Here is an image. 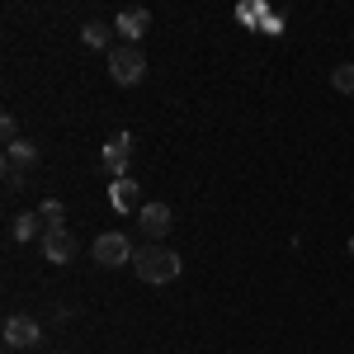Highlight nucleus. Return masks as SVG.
Listing matches in <instances>:
<instances>
[{"mask_svg":"<svg viewBox=\"0 0 354 354\" xmlns=\"http://www.w3.org/2000/svg\"><path fill=\"white\" fill-rule=\"evenodd\" d=\"M170 227H175V213H170V203H142V232H147L151 241H161Z\"/></svg>","mask_w":354,"mask_h":354,"instance_id":"0eeeda50","label":"nucleus"},{"mask_svg":"<svg viewBox=\"0 0 354 354\" xmlns=\"http://www.w3.org/2000/svg\"><path fill=\"white\" fill-rule=\"evenodd\" d=\"M10 236H15V241H33V236L43 241V236H48V227H43V218H38V213H19V218H15V227H10Z\"/></svg>","mask_w":354,"mask_h":354,"instance_id":"9b49d317","label":"nucleus"},{"mask_svg":"<svg viewBox=\"0 0 354 354\" xmlns=\"http://www.w3.org/2000/svg\"><path fill=\"white\" fill-rule=\"evenodd\" d=\"M43 255H48L53 265H71V260H76V236H71L66 227L48 232V236H43Z\"/></svg>","mask_w":354,"mask_h":354,"instance_id":"6e6552de","label":"nucleus"},{"mask_svg":"<svg viewBox=\"0 0 354 354\" xmlns=\"http://www.w3.org/2000/svg\"><path fill=\"white\" fill-rule=\"evenodd\" d=\"M113 28H118L123 38H142V33L151 28V15H147V10H123V15L113 19Z\"/></svg>","mask_w":354,"mask_h":354,"instance_id":"9d476101","label":"nucleus"},{"mask_svg":"<svg viewBox=\"0 0 354 354\" xmlns=\"http://www.w3.org/2000/svg\"><path fill=\"white\" fill-rule=\"evenodd\" d=\"M109 198H113V208L118 213H142V194H137V180H113V189H109Z\"/></svg>","mask_w":354,"mask_h":354,"instance_id":"1a4fd4ad","label":"nucleus"},{"mask_svg":"<svg viewBox=\"0 0 354 354\" xmlns=\"http://www.w3.org/2000/svg\"><path fill=\"white\" fill-rule=\"evenodd\" d=\"M133 270L142 283H170V279H180V255L175 250H165V245H142L137 250V260H133Z\"/></svg>","mask_w":354,"mask_h":354,"instance_id":"f257e3e1","label":"nucleus"},{"mask_svg":"<svg viewBox=\"0 0 354 354\" xmlns=\"http://www.w3.org/2000/svg\"><path fill=\"white\" fill-rule=\"evenodd\" d=\"M236 19H241V24H255V28H270V33H279V28H283L274 15H265L260 5H241V10H236Z\"/></svg>","mask_w":354,"mask_h":354,"instance_id":"f8f14e48","label":"nucleus"},{"mask_svg":"<svg viewBox=\"0 0 354 354\" xmlns=\"http://www.w3.org/2000/svg\"><path fill=\"white\" fill-rule=\"evenodd\" d=\"M330 85H335L340 95H354V62H345V66H335V71H330Z\"/></svg>","mask_w":354,"mask_h":354,"instance_id":"2eb2a0df","label":"nucleus"},{"mask_svg":"<svg viewBox=\"0 0 354 354\" xmlns=\"http://www.w3.org/2000/svg\"><path fill=\"white\" fill-rule=\"evenodd\" d=\"M33 161H38V147H33V142H10V147H5V185L19 189V185H24V170Z\"/></svg>","mask_w":354,"mask_h":354,"instance_id":"20e7f679","label":"nucleus"},{"mask_svg":"<svg viewBox=\"0 0 354 354\" xmlns=\"http://www.w3.org/2000/svg\"><path fill=\"white\" fill-rule=\"evenodd\" d=\"M81 43H85V48H95V53H104V48H109V24L90 19V24L81 28ZM109 53H113V48H109Z\"/></svg>","mask_w":354,"mask_h":354,"instance_id":"ddd939ff","label":"nucleus"},{"mask_svg":"<svg viewBox=\"0 0 354 354\" xmlns=\"http://www.w3.org/2000/svg\"><path fill=\"white\" fill-rule=\"evenodd\" d=\"M109 76L118 85H137L142 76H147V57H142L137 43H118V48L109 53Z\"/></svg>","mask_w":354,"mask_h":354,"instance_id":"f03ea898","label":"nucleus"},{"mask_svg":"<svg viewBox=\"0 0 354 354\" xmlns=\"http://www.w3.org/2000/svg\"><path fill=\"white\" fill-rule=\"evenodd\" d=\"M100 161H104V170H109L113 180H123L128 175V161H133V133H113L104 142V151H100Z\"/></svg>","mask_w":354,"mask_h":354,"instance_id":"39448f33","label":"nucleus"},{"mask_svg":"<svg viewBox=\"0 0 354 354\" xmlns=\"http://www.w3.org/2000/svg\"><path fill=\"white\" fill-rule=\"evenodd\" d=\"M38 340H43V326H38L33 317H10V322H5V345H10V350H33Z\"/></svg>","mask_w":354,"mask_h":354,"instance_id":"423d86ee","label":"nucleus"},{"mask_svg":"<svg viewBox=\"0 0 354 354\" xmlns=\"http://www.w3.org/2000/svg\"><path fill=\"white\" fill-rule=\"evenodd\" d=\"M128 260H137V255H133V241H128L123 232H104V236L95 241V265L118 270V265H128Z\"/></svg>","mask_w":354,"mask_h":354,"instance_id":"7ed1b4c3","label":"nucleus"},{"mask_svg":"<svg viewBox=\"0 0 354 354\" xmlns=\"http://www.w3.org/2000/svg\"><path fill=\"white\" fill-rule=\"evenodd\" d=\"M38 218H43V227H48V232H57V227H66V208H62L57 198H48V203L38 208Z\"/></svg>","mask_w":354,"mask_h":354,"instance_id":"4468645a","label":"nucleus"},{"mask_svg":"<svg viewBox=\"0 0 354 354\" xmlns=\"http://www.w3.org/2000/svg\"><path fill=\"white\" fill-rule=\"evenodd\" d=\"M350 255H354V236H350Z\"/></svg>","mask_w":354,"mask_h":354,"instance_id":"f3484780","label":"nucleus"},{"mask_svg":"<svg viewBox=\"0 0 354 354\" xmlns=\"http://www.w3.org/2000/svg\"><path fill=\"white\" fill-rule=\"evenodd\" d=\"M0 133H5V142H19V123H15V113L0 118Z\"/></svg>","mask_w":354,"mask_h":354,"instance_id":"dca6fc26","label":"nucleus"}]
</instances>
